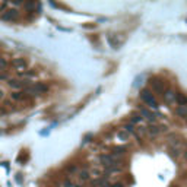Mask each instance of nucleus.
<instances>
[{"mask_svg":"<svg viewBox=\"0 0 187 187\" xmlns=\"http://www.w3.org/2000/svg\"><path fill=\"white\" fill-rule=\"evenodd\" d=\"M48 88L43 85V83H35V85H28V86H25L23 88V92H25V95L28 94V95H40V94H44L47 92Z\"/></svg>","mask_w":187,"mask_h":187,"instance_id":"1","label":"nucleus"},{"mask_svg":"<svg viewBox=\"0 0 187 187\" xmlns=\"http://www.w3.org/2000/svg\"><path fill=\"white\" fill-rule=\"evenodd\" d=\"M99 162L104 165L105 168H111V167H117V165H120L119 159H117V156H114L113 154H102L101 156H99Z\"/></svg>","mask_w":187,"mask_h":187,"instance_id":"2","label":"nucleus"},{"mask_svg":"<svg viewBox=\"0 0 187 187\" xmlns=\"http://www.w3.org/2000/svg\"><path fill=\"white\" fill-rule=\"evenodd\" d=\"M140 99H142L148 107H151V108H156V107H158V102H156V99H155V97L151 94L149 89H142V91H140Z\"/></svg>","mask_w":187,"mask_h":187,"instance_id":"3","label":"nucleus"},{"mask_svg":"<svg viewBox=\"0 0 187 187\" xmlns=\"http://www.w3.org/2000/svg\"><path fill=\"white\" fill-rule=\"evenodd\" d=\"M0 18L3 21H8V22H12V21H16L19 18V11L15 9V8H9L6 11H3V13L0 15Z\"/></svg>","mask_w":187,"mask_h":187,"instance_id":"4","label":"nucleus"},{"mask_svg":"<svg viewBox=\"0 0 187 187\" xmlns=\"http://www.w3.org/2000/svg\"><path fill=\"white\" fill-rule=\"evenodd\" d=\"M12 66H13V69H15L16 72L23 73V72L26 70V67H28V62L21 59V57H18V59H13V60H12Z\"/></svg>","mask_w":187,"mask_h":187,"instance_id":"5","label":"nucleus"},{"mask_svg":"<svg viewBox=\"0 0 187 187\" xmlns=\"http://www.w3.org/2000/svg\"><path fill=\"white\" fill-rule=\"evenodd\" d=\"M8 83H9V86L12 89H16V91H19V89L25 88V86H28V80H23V79H9L8 80Z\"/></svg>","mask_w":187,"mask_h":187,"instance_id":"6","label":"nucleus"},{"mask_svg":"<svg viewBox=\"0 0 187 187\" xmlns=\"http://www.w3.org/2000/svg\"><path fill=\"white\" fill-rule=\"evenodd\" d=\"M151 88L152 91H155L156 94H164L165 91V83L164 80H159V79H151Z\"/></svg>","mask_w":187,"mask_h":187,"instance_id":"7","label":"nucleus"},{"mask_svg":"<svg viewBox=\"0 0 187 187\" xmlns=\"http://www.w3.org/2000/svg\"><path fill=\"white\" fill-rule=\"evenodd\" d=\"M177 95L178 94L174 92L173 89H167V91H164V94H162V98H164V101L167 104H173V102H176Z\"/></svg>","mask_w":187,"mask_h":187,"instance_id":"8","label":"nucleus"},{"mask_svg":"<svg viewBox=\"0 0 187 187\" xmlns=\"http://www.w3.org/2000/svg\"><path fill=\"white\" fill-rule=\"evenodd\" d=\"M11 99H12V101H15V102H19V101H26L28 97H26L23 92L16 91V92H12V94H11Z\"/></svg>","mask_w":187,"mask_h":187,"instance_id":"9","label":"nucleus"},{"mask_svg":"<svg viewBox=\"0 0 187 187\" xmlns=\"http://www.w3.org/2000/svg\"><path fill=\"white\" fill-rule=\"evenodd\" d=\"M77 180H79V183H86L88 180H91L89 171H86V170L79 171V173H77Z\"/></svg>","mask_w":187,"mask_h":187,"instance_id":"10","label":"nucleus"},{"mask_svg":"<svg viewBox=\"0 0 187 187\" xmlns=\"http://www.w3.org/2000/svg\"><path fill=\"white\" fill-rule=\"evenodd\" d=\"M174 113H176L178 117L184 119V117L187 116V107H186V105H177L176 110H174Z\"/></svg>","mask_w":187,"mask_h":187,"instance_id":"11","label":"nucleus"},{"mask_svg":"<svg viewBox=\"0 0 187 187\" xmlns=\"http://www.w3.org/2000/svg\"><path fill=\"white\" fill-rule=\"evenodd\" d=\"M140 114H142L145 119H148L149 121H154L155 120V116H154V113H151L149 110H146V108H142L140 110Z\"/></svg>","mask_w":187,"mask_h":187,"instance_id":"12","label":"nucleus"},{"mask_svg":"<svg viewBox=\"0 0 187 187\" xmlns=\"http://www.w3.org/2000/svg\"><path fill=\"white\" fill-rule=\"evenodd\" d=\"M117 137H119L120 140H123V142H127V140L130 139V134L126 132V130H119V132H117Z\"/></svg>","mask_w":187,"mask_h":187,"instance_id":"13","label":"nucleus"},{"mask_svg":"<svg viewBox=\"0 0 187 187\" xmlns=\"http://www.w3.org/2000/svg\"><path fill=\"white\" fill-rule=\"evenodd\" d=\"M146 132L149 133L151 136H156V134H159V133H161V129H159L158 126H149V127L146 129Z\"/></svg>","mask_w":187,"mask_h":187,"instance_id":"14","label":"nucleus"},{"mask_svg":"<svg viewBox=\"0 0 187 187\" xmlns=\"http://www.w3.org/2000/svg\"><path fill=\"white\" fill-rule=\"evenodd\" d=\"M126 151H127L126 146H116V148L113 149V155H114V156H117V155H123Z\"/></svg>","mask_w":187,"mask_h":187,"instance_id":"15","label":"nucleus"},{"mask_svg":"<svg viewBox=\"0 0 187 187\" xmlns=\"http://www.w3.org/2000/svg\"><path fill=\"white\" fill-rule=\"evenodd\" d=\"M89 176H91V178L99 180V178H101V176H102V173L99 171L98 168H94V170H91V171H89Z\"/></svg>","mask_w":187,"mask_h":187,"instance_id":"16","label":"nucleus"},{"mask_svg":"<svg viewBox=\"0 0 187 187\" xmlns=\"http://www.w3.org/2000/svg\"><path fill=\"white\" fill-rule=\"evenodd\" d=\"M3 110L5 111L16 110V108H15V102H13V101H5V104H3Z\"/></svg>","mask_w":187,"mask_h":187,"instance_id":"17","label":"nucleus"},{"mask_svg":"<svg viewBox=\"0 0 187 187\" xmlns=\"http://www.w3.org/2000/svg\"><path fill=\"white\" fill-rule=\"evenodd\" d=\"M6 67H8V62H6V59L0 57V70H5Z\"/></svg>","mask_w":187,"mask_h":187,"instance_id":"18","label":"nucleus"},{"mask_svg":"<svg viewBox=\"0 0 187 187\" xmlns=\"http://www.w3.org/2000/svg\"><path fill=\"white\" fill-rule=\"evenodd\" d=\"M132 123H142V117L139 114H133L132 116Z\"/></svg>","mask_w":187,"mask_h":187,"instance_id":"19","label":"nucleus"},{"mask_svg":"<svg viewBox=\"0 0 187 187\" xmlns=\"http://www.w3.org/2000/svg\"><path fill=\"white\" fill-rule=\"evenodd\" d=\"M66 170H67V173H70V174H73V173H77V168L75 167V165H69Z\"/></svg>","mask_w":187,"mask_h":187,"instance_id":"20","label":"nucleus"},{"mask_svg":"<svg viewBox=\"0 0 187 187\" xmlns=\"http://www.w3.org/2000/svg\"><path fill=\"white\" fill-rule=\"evenodd\" d=\"M75 184H73V181H70V180H66L65 183H63V187H73Z\"/></svg>","mask_w":187,"mask_h":187,"instance_id":"21","label":"nucleus"},{"mask_svg":"<svg viewBox=\"0 0 187 187\" xmlns=\"http://www.w3.org/2000/svg\"><path fill=\"white\" fill-rule=\"evenodd\" d=\"M111 187H124L121 183H114V184H111Z\"/></svg>","mask_w":187,"mask_h":187,"instance_id":"22","label":"nucleus"},{"mask_svg":"<svg viewBox=\"0 0 187 187\" xmlns=\"http://www.w3.org/2000/svg\"><path fill=\"white\" fill-rule=\"evenodd\" d=\"M5 98V92H3V89H0V99Z\"/></svg>","mask_w":187,"mask_h":187,"instance_id":"23","label":"nucleus"},{"mask_svg":"<svg viewBox=\"0 0 187 187\" xmlns=\"http://www.w3.org/2000/svg\"><path fill=\"white\" fill-rule=\"evenodd\" d=\"M6 6H8V5H6V3H0V11H2V9H5V8H6Z\"/></svg>","mask_w":187,"mask_h":187,"instance_id":"24","label":"nucleus"},{"mask_svg":"<svg viewBox=\"0 0 187 187\" xmlns=\"http://www.w3.org/2000/svg\"><path fill=\"white\" fill-rule=\"evenodd\" d=\"M0 79H6V75H0Z\"/></svg>","mask_w":187,"mask_h":187,"instance_id":"25","label":"nucleus"},{"mask_svg":"<svg viewBox=\"0 0 187 187\" xmlns=\"http://www.w3.org/2000/svg\"><path fill=\"white\" fill-rule=\"evenodd\" d=\"M171 187H180V186H177V184H174V186H171Z\"/></svg>","mask_w":187,"mask_h":187,"instance_id":"26","label":"nucleus"},{"mask_svg":"<svg viewBox=\"0 0 187 187\" xmlns=\"http://www.w3.org/2000/svg\"><path fill=\"white\" fill-rule=\"evenodd\" d=\"M73 187H82V186H80V184H79V186H73Z\"/></svg>","mask_w":187,"mask_h":187,"instance_id":"27","label":"nucleus"}]
</instances>
